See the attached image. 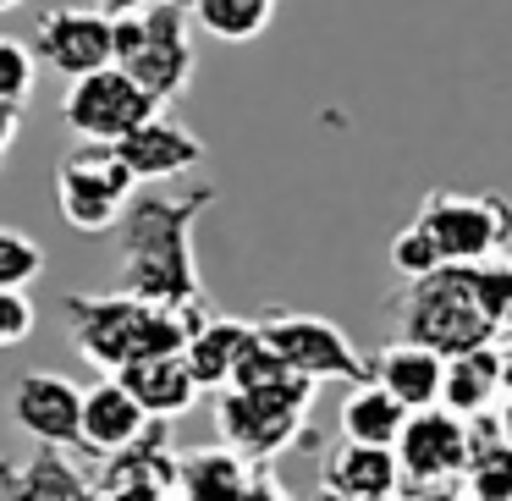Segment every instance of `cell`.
I'll return each instance as SVG.
<instances>
[{"instance_id":"obj_22","label":"cell","mask_w":512,"mask_h":501,"mask_svg":"<svg viewBox=\"0 0 512 501\" xmlns=\"http://www.w3.org/2000/svg\"><path fill=\"white\" fill-rule=\"evenodd\" d=\"M402 424H408V408L391 397L375 380H353L342 402V441H364V446H397Z\"/></svg>"},{"instance_id":"obj_32","label":"cell","mask_w":512,"mask_h":501,"mask_svg":"<svg viewBox=\"0 0 512 501\" xmlns=\"http://www.w3.org/2000/svg\"><path fill=\"white\" fill-rule=\"evenodd\" d=\"M133 6H144V0H94V12H105V17H122Z\"/></svg>"},{"instance_id":"obj_7","label":"cell","mask_w":512,"mask_h":501,"mask_svg":"<svg viewBox=\"0 0 512 501\" xmlns=\"http://www.w3.org/2000/svg\"><path fill=\"white\" fill-rule=\"evenodd\" d=\"M133 171L122 166L111 144H83L56 166V210L72 232L100 237L122 221L127 199H133Z\"/></svg>"},{"instance_id":"obj_30","label":"cell","mask_w":512,"mask_h":501,"mask_svg":"<svg viewBox=\"0 0 512 501\" xmlns=\"http://www.w3.org/2000/svg\"><path fill=\"white\" fill-rule=\"evenodd\" d=\"M237 501H287V490H281L276 479L265 474V463H259V468H254V479L243 485V496H237Z\"/></svg>"},{"instance_id":"obj_10","label":"cell","mask_w":512,"mask_h":501,"mask_svg":"<svg viewBox=\"0 0 512 501\" xmlns=\"http://www.w3.org/2000/svg\"><path fill=\"white\" fill-rule=\"evenodd\" d=\"M391 457H397V474L408 479V490L446 485V479H457L468 463V430L452 408H441V402H435V408H413L408 424H402V435H397V446H391Z\"/></svg>"},{"instance_id":"obj_4","label":"cell","mask_w":512,"mask_h":501,"mask_svg":"<svg viewBox=\"0 0 512 501\" xmlns=\"http://www.w3.org/2000/svg\"><path fill=\"white\" fill-rule=\"evenodd\" d=\"M309 408H314V380H287V386H265V391H243V386H221L215 397V430L221 446H232L248 463H270L287 446L303 441L309 430Z\"/></svg>"},{"instance_id":"obj_35","label":"cell","mask_w":512,"mask_h":501,"mask_svg":"<svg viewBox=\"0 0 512 501\" xmlns=\"http://www.w3.org/2000/svg\"><path fill=\"white\" fill-rule=\"evenodd\" d=\"M182 6H188V0H182Z\"/></svg>"},{"instance_id":"obj_16","label":"cell","mask_w":512,"mask_h":501,"mask_svg":"<svg viewBox=\"0 0 512 501\" xmlns=\"http://www.w3.org/2000/svg\"><path fill=\"white\" fill-rule=\"evenodd\" d=\"M397 490H402V474H397L391 446L342 441L325 457V496H336V501H391Z\"/></svg>"},{"instance_id":"obj_15","label":"cell","mask_w":512,"mask_h":501,"mask_svg":"<svg viewBox=\"0 0 512 501\" xmlns=\"http://www.w3.org/2000/svg\"><path fill=\"white\" fill-rule=\"evenodd\" d=\"M149 424V413L138 408V397L116 375H100L94 386H83V413H78V446L94 457L122 452L127 441H138Z\"/></svg>"},{"instance_id":"obj_12","label":"cell","mask_w":512,"mask_h":501,"mask_svg":"<svg viewBox=\"0 0 512 501\" xmlns=\"http://www.w3.org/2000/svg\"><path fill=\"white\" fill-rule=\"evenodd\" d=\"M83 386L56 369H28L12 386V424L34 446H78Z\"/></svg>"},{"instance_id":"obj_3","label":"cell","mask_w":512,"mask_h":501,"mask_svg":"<svg viewBox=\"0 0 512 501\" xmlns=\"http://www.w3.org/2000/svg\"><path fill=\"white\" fill-rule=\"evenodd\" d=\"M111 61L149 94L155 105H171L193 83V17L182 0H144L133 12L111 17Z\"/></svg>"},{"instance_id":"obj_5","label":"cell","mask_w":512,"mask_h":501,"mask_svg":"<svg viewBox=\"0 0 512 501\" xmlns=\"http://www.w3.org/2000/svg\"><path fill=\"white\" fill-rule=\"evenodd\" d=\"M397 309H402V342L435 347L441 358L496 342V325L479 309L463 265H441V270H430V276H413Z\"/></svg>"},{"instance_id":"obj_29","label":"cell","mask_w":512,"mask_h":501,"mask_svg":"<svg viewBox=\"0 0 512 501\" xmlns=\"http://www.w3.org/2000/svg\"><path fill=\"white\" fill-rule=\"evenodd\" d=\"M100 501H177L166 485H149V479H122V485H94Z\"/></svg>"},{"instance_id":"obj_6","label":"cell","mask_w":512,"mask_h":501,"mask_svg":"<svg viewBox=\"0 0 512 501\" xmlns=\"http://www.w3.org/2000/svg\"><path fill=\"white\" fill-rule=\"evenodd\" d=\"M424 237H430L441 265H479V259H501L512 248V204L496 193H430L413 215Z\"/></svg>"},{"instance_id":"obj_17","label":"cell","mask_w":512,"mask_h":501,"mask_svg":"<svg viewBox=\"0 0 512 501\" xmlns=\"http://www.w3.org/2000/svg\"><path fill=\"white\" fill-rule=\"evenodd\" d=\"M127 391L138 397V408L149 419H182V413L199 402V380H193L188 358L182 353H155V358H138V364L116 369Z\"/></svg>"},{"instance_id":"obj_19","label":"cell","mask_w":512,"mask_h":501,"mask_svg":"<svg viewBox=\"0 0 512 501\" xmlns=\"http://www.w3.org/2000/svg\"><path fill=\"white\" fill-rule=\"evenodd\" d=\"M501 391H507V353H501L496 342L446 358V369H441V408H452L457 419L496 408Z\"/></svg>"},{"instance_id":"obj_25","label":"cell","mask_w":512,"mask_h":501,"mask_svg":"<svg viewBox=\"0 0 512 501\" xmlns=\"http://www.w3.org/2000/svg\"><path fill=\"white\" fill-rule=\"evenodd\" d=\"M34 83H39V56L23 45V39L0 34V105L23 111V105L34 100Z\"/></svg>"},{"instance_id":"obj_33","label":"cell","mask_w":512,"mask_h":501,"mask_svg":"<svg viewBox=\"0 0 512 501\" xmlns=\"http://www.w3.org/2000/svg\"><path fill=\"white\" fill-rule=\"evenodd\" d=\"M501 397H507V402H501V408H496V424H501V435H507V441H512V386L501 391Z\"/></svg>"},{"instance_id":"obj_1","label":"cell","mask_w":512,"mask_h":501,"mask_svg":"<svg viewBox=\"0 0 512 501\" xmlns=\"http://www.w3.org/2000/svg\"><path fill=\"white\" fill-rule=\"evenodd\" d=\"M215 204V188L193 193H144L127 199L116 221V276L122 292L160 309H204L199 254H193V226Z\"/></svg>"},{"instance_id":"obj_34","label":"cell","mask_w":512,"mask_h":501,"mask_svg":"<svg viewBox=\"0 0 512 501\" xmlns=\"http://www.w3.org/2000/svg\"><path fill=\"white\" fill-rule=\"evenodd\" d=\"M17 6H28V0H0V12H17Z\"/></svg>"},{"instance_id":"obj_28","label":"cell","mask_w":512,"mask_h":501,"mask_svg":"<svg viewBox=\"0 0 512 501\" xmlns=\"http://www.w3.org/2000/svg\"><path fill=\"white\" fill-rule=\"evenodd\" d=\"M391 265H397V276H430V270H441V259H435V248H430V237L419 232V226H402L397 232V243H391Z\"/></svg>"},{"instance_id":"obj_23","label":"cell","mask_w":512,"mask_h":501,"mask_svg":"<svg viewBox=\"0 0 512 501\" xmlns=\"http://www.w3.org/2000/svg\"><path fill=\"white\" fill-rule=\"evenodd\" d=\"M188 17L221 45H248L270 28L276 0H188Z\"/></svg>"},{"instance_id":"obj_27","label":"cell","mask_w":512,"mask_h":501,"mask_svg":"<svg viewBox=\"0 0 512 501\" xmlns=\"http://www.w3.org/2000/svg\"><path fill=\"white\" fill-rule=\"evenodd\" d=\"M34 298H28V287H0V353L17 342H28L34 336Z\"/></svg>"},{"instance_id":"obj_20","label":"cell","mask_w":512,"mask_h":501,"mask_svg":"<svg viewBox=\"0 0 512 501\" xmlns=\"http://www.w3.org/2000/svg\"><path fill=\"white\" fill-rule=\"evenodd\" d=\"M254 342V320H232V314H199V325L182 342L199 391H221L232 380V364L243 358V347Z\"/></svg>"},{"instance_id":"obj_2","label":"cell","mask_w":512,"mask_h":501,"mask_svg":"<svg viewBox=\"0 0 512 501\" xmlns=\"http://www.w3.org/2000/svg\"><path fill=\"white\" fill-rule=\"evenodd\" d=\"M61 309H67L72 347L100 375H116V369L138 364V358H155V353H182V342L199 325V314H210V309H160V303H144L122 287L116 292H72Z\"/></svg>"},{"instance_id":"obj_9","label":"cell","mask_w":512,"mask_h":501,"mask_svg":"<svg viewBox=\"0 0 512 501\" xmlns=\"http://www.w3.org/2000/svg\"><path fill=\"white\" fill-rule=\"evenodd\" d=\"M254 325H259V336L287 358V369H298L314 386H320V380H347V386H353V380H369V358L347 342L342 325L320 320V314H265V320H254Z\"/></svg>"},{"instance_id":"obj_21","label":"cell","mask_w":512,"mask_h":501,"mask_svg":"<svg viewBox=\"0 0 512 501\" xmlns=\"http://www.w3.org/2000/svg\"><path fill=\"white\" fill-rule=\"evenodd\" d=\"M259 463L237 457L232 446H199V452H177V501H237L243 485L254 479Z\"/></svg>"},{"instance_id":"obj_31","label":"cell","mask_w":512,"mask_h":501,"mask_svg":"<svg viewBox=\"0 0 512 501\" xmlns=\"http://www.w3.org/2000/svg\"><path fill=\"white\" fill-rule=\"evenodd\" d=\"M17 127H23V111L0 105V166H6V155H12V144H17Z\"/></svg>"},{"instance_id":"obj_8","label":"cell","mask_w":512,"mask_h":501,"mask_svg":"<svg viewBox=\"0 0 512 501\" xmlns=\"http://www.w3.org/2000/svg\"><path fill=\"white\" fill-rule=\"evenodd\" d=\"M155 111L160 105L149 100L116 61L72 78L67 100H61V122H67V133L83 138V144H116V138H127L144 116H155Z\"/></svg>"},{"instance_id":"obj_26","label":"cell","mask_w":512,"mask_h":501,"mask_svg":"<svg viewBox=\"0 0 512 501\" xmlns=\"http://www.w3.org/2000/svg\"><path fill=\"white\" fill-rule=\"evenodd\" d=\"M39 270H45V248H39L28 232L0 226V287H28Z\"/></svg>"},{"instance_id":"obj_24","label":"cell","mask_w":512,"mask_h":501,"mask_svg":"<svg viewBox=\"0 0 512 501\" xmlns=\"http://www.w3.org/2000/svg\"><path fill=\"white\" fill-rule=\"evenodd\" d=\"M468 270V287H474L479 309L490 314L496 336L512 331V265L507 259H479V265H463Z\"/></svg>"},{"instance_id":"obj_13","label":"cell","mask_w":512,"mask_h":501,"mask_svg":"<svg viewBox=\"0 0 512 501\" xmlns=\"http://www.w3.org/2000/svg\"><path fill=\"white\" fill-rule=\"evenodd\" d=\"M111 149L122 155V166L133 171V182H177V177H188L193 166H204V155H210L204 138L166 111L144 116V122L127 138H116Z\"/></svg>"},{"instance_id":"obj_11","label":"cell","mask_w":512,"mask_h":501,"mask_svg":"<svg viewBox=\"0 0 512 501\" xmlns=\"http://www.w3.org/2000/svg\"><path fill=\"white\" fill-rule=\"evenodd\" d=\"M28 50L72 83L94 67H111V17L94 6H50V12H39Z\"/></svg>"},{"instance_id":"obj_18","label":"cell","mask_w":512,"mask_h":501,"mask_svg":"<svg viewBox=\"0 0 512 501\" xmlns=\"http://www.w3.org/2000/svg\"><path fill=\"white\" fill-rule=\"evenodd\" d=\"M441 369H446V358L435 347H419V342H391L369 358V380L386 386L408 413L441 402Z\"/></svg>"},{"instance_id":"obj_14","label":"cell","mask_w":512,"mask_h":501,"mask_svg":"<svg viewBox=\"0 0 512 501\" xmlns=\"http://www.w3.org/2000/svg\"><path fill=\"white\" fill-rule=\"evenodd\" d=\"M0 501H100V490L67 446H34L23 463L0 457Z\"/></svg>"}]
</instances>
